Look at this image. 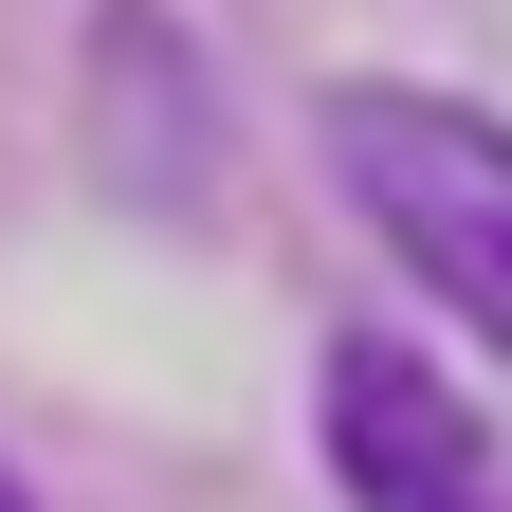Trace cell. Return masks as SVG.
Returning a JSON list of instances; mask_svg holds the SVG:
<instances>
[{"label":"cell","mask_w":512,"mask_h":512,"mask_svg":"<svg viewBox=\"0 0 512 512\" xmlns=\"http://www.w3.org/2000/svg\"><path fill=\"white\" fill-rule=\"evenodd\" d=\"M0 512H19V476H0Z\"/></svg>","instance_id":"3957f363"},{"label":"cell","mask_w":512,"mask_h":512,"mask_svg":"<svg viewBox=\"0 0 512 512\" xmlns=\"http://www.w3.org/2000/svg\"><path fill=\"white\" fill-rule=\"evenodd\" d=\"M311 439H330V494L348 512H512L476 403L421 348H384V330H348L330 366H311Z\"/></svg>","instance_id":"7a4b0ae2"},{"label":"cell","mask_w":512,"mask_h":512,"mask_svg":"<svg viewBox=\"0 0 512 512\" xmlns=\"http://www.w3.org/2000/svg\"><path fill=\"white\" fill-rule=\"evenodd\" d=\"M330 183L476 348H512V128H476L458 92H330Z\"/></svg>","instance_id":"6da1fadb"}]
</instances>
